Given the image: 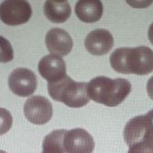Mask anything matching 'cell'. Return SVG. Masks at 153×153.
<instances>
[{"mask_svg": "<svg viewBox=\"0 0 153 153\" xmlns=\"http://www.w3.org/2000/svg\"><path fill=\"white\" fill-rule=\"evenodd\" d=\"M109 61L119 74L147 75L153 72V51L146 46L118 48L111 53Z\"/></svg>", "mask_w": 153, "mask_h": 153, "instance_id": "cell-1", "label": "cell"}, {"mask_svg": "<svg viewBox=\"0 0 153 153\" xmlns=\"http://www.w3.org/2000/svg\"><path fill=\"white\" fill-rule=\"evenodd\" d=\"M130 92L131 83L124 78L110 79L105 76H97L88 82L90 99L110 107L120 105Z\"/></svg>", "mask_w": 153, "mask_h": 153, "instance_id": "cell-2", "label": "cell"}, {"mask_svg": "<svg viewBox=\"0 0 153 153\" xmlns=\"http://www.w3.org/2000/svg\"><path fill=\"white\" fill-rule=\"evenodd\" d=\"M48 93L53 100L73 108L82 107L90 101L88 83L74 82L68 75L59 81L48 82Z\"/></svg>", "mask_w": 153, "mask_h": 153, "instance_id": "cell-3", "label": "cell"}, {"mask_svg": "<svg viewBox=\"0 0 153 153\" xmlns=\"http://www.w3.org/2000/svg\"><path fill=\"white\" fill-rule=\"evenodd\" d=\"M124 140L128 146L143 143L153 149V109L131 118L125 126Z\"/></svg>", "mask_w": 153, "mask_h": 153, "instance_id": "cell-4", "label": "cell"}, {"mask_svg": "<svg viewBox=\"0 0 153 153\" xmlns=\"http://www.w3.org/2000/svg\"><path fill=\"white\" fill-rule=\"evenodd\" d=\"M26 118L35 125H45L52 117L53 107L51 101L42 95L30 97L24 105Z\"/></svg>", "mask_w": 153, "mask_h": 153, "instance_id": "cell-5", "label": "cell"}, {"mask_svg": "<svg viewBox=\"0 0 153 153\" xmlns=\"http://www.w3.org/2000/svg\"><path fill=\"white\" fill-rule=\"evenodd\" d=\"M32 16V7L27 1H4L0 6L1 20L8 26L27 23Z\"/></svg>", "mask_w": 153, "mask_h": 153, "instance_id": "cell-6", "label": "cell"}, {"mask_svg": "<svg viewBox=\"0 0 153 153\" xmlns=\"http://www.w3.org/2000/svg\"><path fill=\"white\" fill-rule=\"evenodd\" d=\"M37 76L31 70L27 68L15 69L8 77L9 89L15 94L27 97L34 94L37 89Z\"/></svg>", "mask_w": 153, "mask_h": 153, "instance_id": "cell-7", "label": "cell"}, {"mask_svg": "<svg viewBox=\"0 0 153 153\" xmlns=\"http://www.w3.org/2000/svg\"><path fill=\"white\" fill-rule=\"evenodd\" d=\"M66 153H93L94 140L92 135L83 128H74L66 131L63 138Z\"/></svg>", "mask_w": 153, "mask_h": 153, "instance_id": "cell-8", "label": "cell"}, {"mask_svg": "<svg viewBox=\"0 0 153 153\" xmlns=\"http://www.w3.org/2000/svg\"><path fill=\"white\" fill-rule=\"evenodd\" d=\"M45 43L51 54L58 55L60 57L67 56L74 47L71 35L60 27H53L48 31L45 37Z\"/></svg>", "mask_w": 153, "mask_h": 153, "instance_id": "cell-9", "label": "cell"}, {"mask_svg": "<svg viewBox=\"0 0 153 153\" xmlns=\"http://www.w3.org/2000/svg\"><path fill=\"white\" fill-rule=\"evenodd\" d=\"M85 46L86 51L93 55H105L114 46V38L107 30L97 29L88 33Z\"/></svg>", "mask_w": 153, "mask_h": 153, "instance_id": "cell-10", "label": "cell"}, {"mask_svg": "<svg viewBox=\"0 0 153 153\" xmlns=\"http://www.w3.org/2000/svg\"><path fill=\"white\" fill-rule=\"evenodd\" d=\"M39 73L48 82H56L66 74V63L58 55L50 54L41 59L38 65Z\"/></svg>", "mask_w": 153, "mask_h": 153, "instance_id": "cell-11", "label": "cell"}, {"mask_svg": "<svg viewBox=\"0 0 153 153\" xmlns=\"http://www.w3.org/2000/svg\"><path fill=\"white\" fill-rule=\"evenodd\" d=\"M77 18L85 23H94L103 16V4L101 1H79L75 5Z\"/></svg>", "mask_w": 153, "mask_h": 153, "instance_id": "cell-12", "label": "cell"}, {"mask_svg": "<svg viewBox=\"0 0 153 153\" xmlns=\"http://www.w3.org/2000/svg\"><path fill=\"white\" fill-rule=\"evenodd\" d=\"M43 11L45 17L52 23H63L71 16L72 9L68 1L49 0L44 3Z\"/></svg>", "mask_w": 153, "mask_h": 153, "instance_id": "cell-13", "label": "cell"}, {"mask_svg": "<svg viewBox=\"0 0 153 153\" xmlns=\"http://www.w3.org/2000/svg\"><path fill=\"white\" fill-rule=\"evenodd\" d=\"M67 130L57 129L48 134L42 141L41 153H65L63 138Z\"/></svg>", "mask_w": 153, "mask_h": 153, "instance_id": "cell-14", "label": "cell"}, {"mask_svg": "<svg viewBox=\"0 0 153 153\" xmlns=\"http://www.w3.org/2000/svg\"><path fill=\"white\" fill-rule=\"evenodd\" d=\"M128 153H153V149L143 143H137L129 147Z\"/></svg>", "mask_w": 153, "mask_h": 153, "instance_id": "cell-15", "label": "cell"}, {"mask_svg": "<svg viewBox=\"0 0 153 153\" xmlns=\"http://www.w3.org/2000/svg\"><path fill=\"white\" fill-rule=\"evenodd\" d=\"M147 93L149 94V97H150V99L153 100V76H151L147 82Z\"/></svg>", "mask_w": 153, "mask_h": 153, "instance_id": "cell-16", "label": "cell"}, {"mask_svg": "<svg viewBox=\"0 0 153 153\" xmlns=\"http://www.w3.org/2000/svg\"><path fill=\"white\" fill-rule=\"evenodd\" d=\"M148 37H149V39L151 42V44L153 45V23L149 26V31H148Z\"/></svg>", "mask_w": 153, "mask_h": 153, "instance_id": "cell-17", "label": "cell"}]
</instances>
